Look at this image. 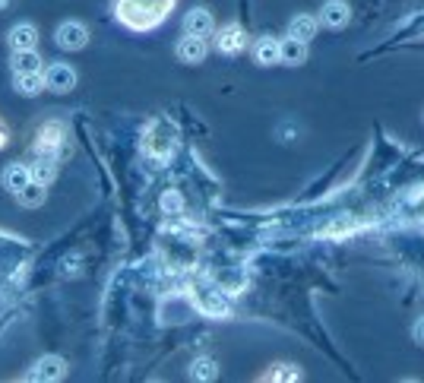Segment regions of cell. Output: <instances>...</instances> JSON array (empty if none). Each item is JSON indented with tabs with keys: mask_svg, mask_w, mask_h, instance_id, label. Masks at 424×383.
Wrapping results in <instances>:
<instances>
[{
	"mask_svg": "<svg viewBox=\"0 0 424 383\" xmlns=\"http://www.w3.org/2000/svg\"><path fill=\"white\" fill-rule=\"evenodd\" d=\"M215 48L221 54H240L247 48V32L238 26V22H225L221 29H215Z\"/></svg>",
	"mask_w": 424,
	"mask_h": 383,
	"instance_id": "cell-3",
	"label": "cell"
},
{
	"mask_svg": "<svg viewBox=\"0 0 424 383\" xmlns=\"http://www.w3.org/2000/svg\"><path fill=\"white\" fill-rule=\"evenodd\" d=\"M174 0H120L117 4V20L133 32H149L158 22L168 20Z\"/></svg>",
	"mask_w": 424,
	"mask_h": 383,
	"instance_id": "cell-1",
	"label": "cell"
},
{
	"mask_svg": "<svg viewBox=\"0 0 424 383\" xmlns=\"http://www.w3.org/2000/svg\"><path fill=\"white\" fill-rule=\"evenodd\" d=\"M86 41H89V29L82 26V22L67 20L57 26V45H60L63 51H79V48H86Z\"/></svg>",
	"mask_w": 424,
	"mask_h": 383,
	"instance_id": "cell-6",
	"label": "cell"
},
{
	"mask_svg": "<svg viewBox=\"0 0 424 383\" xmlns=\"http://www.w3.org/2000/svg\"><path fill=\"white\" fill-rule=\"evenodd\" d=\"M35 152L48 155V159H63V155H67V130H63V124L48 121L41 130H38Z\"/></svg>",
	"mask_w": 424,
	"mask_h": 383,
	"instance_id": "cell-2",
	"label": "cell"
},
{
	"mask_svg": "<svg viewBox=\"0 0 424 383\" xmlns=\"http://www.w3.org/2000/svg\"><path fill=\"white\" fill-rule=\"evenodd\" d=\"M316 22L326 26V29H345L348 22H352V7H348L345 0H326V4L320 7Z\"/></svg>",
	"mask_w": 424,
	"mask_h": 383,
	"instance_id": "cell-4",
	"label": "cell"
},
{
	"mask_svg": "<svg viewBox=\"0 0 424 383\" xmlns=\"http://www.w3.org/2000/svg\"><path fill=\"white\" fill-rule=\"evenodd\" d=\"M411 336H415V342H418V345H424V317H418V320H415V330H411Z\"/></svg>",
	"mask_w": 424,
	"mask_h": 383,
	"instance_id": "cell-22",
	"label": "cell"
},
{
	"mask_svg": "<svg viewBox=\"0 0 424 383\" xmlns=\"http://www.w3.org/2000/svg\"><path fill=\"white\" fill-rule=\"evenodd\" d=\"M206 39H196V35H187V39L177 41V58L184 60V64H200L203 58H206Z\"/></svg>",
	"mask_w": 424,
	"mask_h": 383,
	"instance_id": "cell-9",
	"label": "cell"
},
{
	"mask_svg": "<svg viewBox=\"0 0 424 383\" xmlns=\"http://www.w3.org/2000/svg\"><path fill=\"white\" fill-rule=\"evenodd\" d=\"M307 60V45L297 39H285L278 41V64H288V67H297Z\"/></svg>",
	"mask_w": 424,
	"mask_h": 383,
	"instance_id": "cell-11",
	"label": "cell"
},
{
	"mask_svg": "<svg viewBox=\"0 0 424 383\" xmlns=\"http://www.w3.org/2000/svg\"><path fill=\"white\" fill-rule=\"evenodd\" d=\"M190 377L200 383H209L219 377V364H215V358H196L193 364H190Z\"/></svg>",
	"mask_w": 424,
	"mask_h": 383,
	"instance_id": "cell-18",
	"label": "cell"
},
{
	"mask_svg": "<svg viewBox=\"0 0 424 383\" xmlns=\"http://www.w3.org/2000/svg\"><path fill=\"white\" fill-rule=\"evenodd\" d=\"M263 380H301V370L295 364H276V370L263 374Z\"/></svg>",
	"mask_w": 424,
	"mask_h": 383,
	"instance_id": "cell-20",
	"label": "cell"
},
{
	"mask_svg": "<svg viewBox=\"0 0 424 383\" xmlns=\"http://www.w3.org/2000/svg\"><path fill=\"white\" fill-rule=\"evenodd\" d=\"M32 181V171H29V165H10L4 171V187L6 190H13V193H19L25 184Z\"/></svg>",
	"mask_w": 424,
	"mask_h": 383,
	"instance_id": "cell-16",
	"label": "cell"
},
{
	"mask_svg": "<svg viewBox=\"0 0 424 383\" xmlns=\"http://www.w3.org/2000/svg\"><path fill=\"white\" fill-rule=\"evenodd\" d=\"M10 45L13 51H32L38 45V29L32 22H19V26L10 29Z\"/></svg>",
	"mask_w": 424,
	"mask_h": 383,
	"instance_id": "cell-10",
	"label": "cell"
},
{
	"mask_svg": "<svg viewBox=\"0 0 424 383\" xmlns=\"http://www.w3.org/2000/svg\"><path fill=\"white\" fill-rule=\"evenodd\" d=\"M16 200H19V206H41L44 203V184H38V181H29V184L23 187V190L16 193Z\"/></svg>",
	"mask_w": 424,
	"mask_h": 383,
	"instance_id": "cell-19",
	"label": "cell"
},
{
	"mask_svg": "<svg viewBox=\"0 0 424 383\" xmlns=\"http://www.w3.org/2000/svg\"><path fill=\"white\" fill-rule=\"evenodd\" d=\"M253 60H257L259 67L278 64V41L276 39H259L257 48H253Z\"/></svg>",
	"mask_w": 424,
	"mask_h": 383,
	"instance_id": "cell-15",
	"label": "cell"
},
{
	"mask_svg": "<svg viewBox=\"0 0 424 383\" xmlns=\"http://www.w3.org/2000/svg\"><path fill=\"white\" fill-rule=\"evenodd\" d=\"M6 143H10V130H6V124L0 121V149H4Z\"/></svg>",
	"mask_w": 424,
	"mask_h": 383,
	"instance_id": "cell-23",
	"label": "cell"
},
{
	"mask_svg": "<svg viewBox=\"0 0 424 383\" xmlns=\"http://www.w3.org/2000/svg\"><path fill=\"white\" fill-rule=\"evenodd\" d=\"M41 77H44V89H51V92H60L63 96V92L76 89V73H73V67H67V64H51Z\"/></svg>",
	"mask_w": 424,
	"mask_h": 383,
	"instance_id": "cell-5",
	"label": "cell"
},
{
	"mask_svg": "<svg viewBox=\"0 0 424 383\" xmlns=\"http://www.w3.org/2000/svg\"><path fill=\"white\" fill-rule=\"evenodd\" d=\"M29 171H32V181H38V184H51V181L57 178V159L41 155L35 165H29Z\"/></svg>",
	"mask_w": 424,
	"mask_h": 383,
	"instance_id": "cell-17",
	"label": "cell"
},
{
	"mask_svg": "<svg viewBox=\"0 0 424 383\" xmlns=\"http://www.w3.org/2000/svg\"><path fill=\"white\" fill-rule=\"evenodd\" d=\"M184 32L187 35H196V39H209L215 32V22H212V13L203 7H193L187 16H184Z\"/></svg>",
	"mask_w": 424,
	"mask_h": 383,
	"instance_id": "cell-7",
	"label": "cell"
},
{
	"mask_svg": "<svg viewBox=\"0 0 424 383\" xmlns=\"http://www.w3.org/2000/svg\"><path fill=\"white\" fill-rule=\"evenodd\" d=\"M13 73H41V58L38 51H13Z\"/></svg>",
	"mask_w": 424,
	"mask_h": 383,
	"instance_id": "cell-14",
	"label": "cell"
},
{
	"mask_svg": "<svg viewBox=\"0 0 424 383\" xmlns=\"http://www.w3.org/2000/svg\"><path fill=\"white\" fill-rule=\"evenodd\" d=\"M316 29H320L316 16L301 13V16H295V20H291V26H288V39H297V41H304V45H307V41L316 35Z\"/></svg>",
	"mask_w": 424,
	"mask_h": 383,
	"instance_id": "cell-12",
	"label": "cell"
},
{
	"mask_svg": "<svg viewBox=\"0 0 424 383\" xmlns=\"http://www.w3.org/2000/svg\"><path fill=\"white\" fill-rule=\"evenodd\" d=\"M32 380H41V383H54V380H63L67 377V361L57 355H44L41 361L35 364V370H32Z\"/></svg>",
	"mask_w": 424,
	"mask_h": 383,
	"instance_id": "cell-8",
	"label": "cell"
},
{
	"mask_svg": "<svg viewBox=\"0 0 424 383\" xmlns=\"http://www.w3.org/2000/svg\"><path fill=\"white\" fill-rule=\"evenodd\" d=\"M13 86H16L19 96H41L44 92V77L41 73H16V79H13Z\"/></svg>",
	"mask_w": 424,
	"mask_h": 383,
	"instance_id": "cell-13",
	"label": "cell"
},
{
	"mask_svg": "<svg viewBox=\"0 0 424 383\" xmlns=\"http://www.w3.org/2000/svg\"><path fill=\"white\" fill-rule=\"evenodd\" d=\"M181 206H184V200H181V193H177V190H168V193L162 197V209H165V212H177Z\"/></svg>",
	"mask_w": 424,
	"mask_h": 383,
	"instance_id": "cell-21",
	"label": "cell"
}]
</instances>
